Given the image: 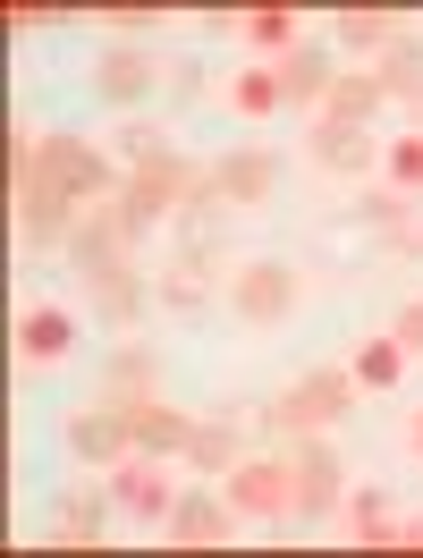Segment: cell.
Masks as SVG:
<instances>
[{"instance_id":"17","label":"cell","mask_w":423,"mask_h":558,"mask_svg":"<svg viewBox=\"0 0 423 558\" xmlns=\"http://www.w3.org/2000/svg\"><path fill=\"white\" fill-rule=\"evenodd\" d=\"M102 398H110V407H144V398H153V364H144V348H128L119 364H110Z\"/></svg>"},{"instance_id":"19","label":"cell","mask_w":423,"mask_h":558,"mask_svg":"<svg viewBox=\"0 0 423 558\" xmlns=\"http://www.w3.org/2000/svg\"><path fill=\"white\" fill-rule=\"evenodd\" d=\"M60 204H69V195H60L51 178H17V211H26V229H60Z\"/></svg>"},{"instance_id":"30","label":"cell","mask_w":423,"mask_h":558,"mask_svg":"<svg viewBox=\"0 0 423 558\" xmlns=\"http://www.w3.org/2000/svg\"><path fill=\"white\" fill-rule=\"evenodd\" d=\"M389 339H398V348H423V305H407V314H398V330H389Z\"/></svg>"},{"instance_id":"27","label":"cell","mask_w":423,"mask_h":558,"mask_svg":"<svg viewBox=\"0 0 423 558\" xmlns=\"http://www.w3.org/2000/svg\"><path fill=\"white\" fill-rule=\"evenodd\" d=\"M355 533H364L373 550H382V542H398V524H389V508H382V499H364V508H355Z\"/></svg>"},{"instance_id":"21","label":"cell","mask_w":423,"mask_h":558,"mask_svg":"<svg viewBox=\"0 0 423 558\" xmlns=\"http://www.w3.org/2000/svg\"><path fill=\"white\" fill-rule=\"evenodd\" d=\"M339 35L364 51V43H389V9L382 0H355V9H339Z\"/></svg>"},{"instance_id":"28","label":"cell","mask_w":423,"mask_h":558,"mask_svg":"<svg viewBox=\"0 0 423 558\" xmlns=\"http://www.w3.org/2000/svg\"><path fill=\"white\" fill-rule=\"evenodd\" d=\"M389 170H398V186H423V136L398 144V153H389Z\"/></svg>"},{"instance_id":"13","label":"cell","mask_w":423,"mask_h":558,"mask_svg":"<svg viewBox=\"0 0 423 558\" xmlns=\"http://www.w3.org/2000/svg\"><path fill=\"white\" fill-rule=\"evenodd\" d=\"M373 76H382V94H407V102L423 110V43H382Z\"/></svg>"},{"instance_id":"18","label":"cell","mask_w":423,"mask_h":558,"mask_svg":"<svg viewBox=\"0 0 423 558\" xmlns=\"http://www.w3.org/2000/svg\"><path fill=\"white\" fill-rule=\"evenodd\" d=\"M373 102H382V76H373V69L330 85V119H348V128H364V119H373Z\"/></svg>"},{"instance_id":"16","label":"cell","mask_w":423,"mask_h":558,"mask_svg":"<svg viewBox=\"0 0 423 558\" xmlns=\"http://www.w3.org/2000/svg\"><path fill=\"white\" fill-rule=\"evenodd\" d=\"M119 499H128V508H136V517H161V508H170V483H161V465H119Z\"/></svg>"},{"instance_id":"3","label":"cell","mask_w":423,"mask_h":558,"mask_svg":"<svg viewBox=\"0 0 423 558\" xmlns=\"http://www.w3.org/2000/svg\"><path fill=\"white\" fill-rule=\"evenodd\" d=\"M229 305L246 322H280L288 305H297V271H288V263H246V271L229 279Z\"/></svg>"},{"instance_id":"23","label":"cell","mask_w":423,"mask_h":558,"mask_svg":"<svg viewBox=\"0 0 423 558\" xmlns=\"http://www.w3.org/2000/svg\"><path fill=\"white\" fill-rule=\"evenodd\" d=\"M238 110H254V119H263V110H280V76H271V69H246V76H238Z\"/></svg>"},{"instance_id":"7","label":"cell","mask_w":423,"mask_h":558,"mask_svg":"<svg viewBox=\"0 0 423 558\" xmlns=\"http://www.w3.org/2000/svg\"><path fill=\"white\" fill-rule=\"evenodd\" d=\"M153 76H161V60H153L144 43H110L102 60H94V85H102L110 102H136V94L153 85Z\"/></svg>"},{"instance_id":"11","label":"cell","mask_w":423,"mask_h":558,"mask_svg":"<svg viewBox=\"0 0 423 558\" xmlns=\"http://www.w3.org/2000/svg\"><path fill=\"white\" fill-rule=\"evenodd\" d=\"M330 499H339V457L305 449V457H297V517H322Z\"/></svg>"},{"instance_id":"15","label":"cell","mask_w":423,"mask_h":558,"mask_svg":"<svg viewBox=\"0 0 423 558\" xmlns=\"http://www.w3.org/2000/svg\"><path fill=\"white\" fill-rule=\"evenodd\" d=\"M314 153L330 161V170H364V161H373V136H364V128H348V119H322Z\"/></svg>"},{"instance_id":"6","label":"cell","mask_w":423,"mask_h":558,"mask_svg":"<svg viewBox=\"0 0 423 558\" xmlns=\"http://www.w3.org/2000/svg\"><path fill=\"white\" fill-rule=\"evenodd\" d=\"M348 398H355V381H348V373H305V381H297V389L280 398V423H288V432H297V423L314 432V423L348 415Z\"/></svg>"},{"instance_id":"2","label":"cell","mask_w":423,"mask_h":558,"mask_svg":"<svg viewBox=\"0 0 423 558\" xmlns=\"http://www.w3.org/2000/svg\"><path fill=\"white\" fill-rule=\"evenodd\" d=\"M195 178H186V161L178 153H153V161H136V178H128V195H119V211H128V229H144L153 211H170L178 195H186Z\"/></svg>"},{"instance_id":"12","label":"cell","mask_w":423,"mask_h":558,"mask_svg":"<svg viewBox=\"0 0 423 558\" xmlns=\"http://www.w3.org/2000/svg\"><path fill=\"white\" fill-rule=\"evenodd\" d=\"M128 423H136V440H144V449H161V457L195 440V423L178 415V407H161V398H144V407H128Z\"/></svg>"},{"instance_id":"20","label":"cell","mask_w":423,"mask_h":558,"mask_svg":"<svg viewBox=\"0 0 423 558\" xmlns=\"http://www.w3.org/2000/svg\"><path fill=\"white\" fill-rule=\"evenodd\" d=\"M161 296H170V305H195V296H204V245H186L170 271H161Z\"/></svg>"},{"instance_id":"8","label":"cell","mask_w":423,"mask_h":558,"mask_svg":"<svg viewBox=\"0 0 423 558\" xmlns=\"http://www.w3.org/2000/svg\"><path fill=\"white\" fill-rule=\"evenodd\" d=\"M229 499L254 508V517H280V508H297V474H288V465H238Z\"/></svg>"},{"instance_id":"9","label":"cell","mask_w":423,"mask_h":558,"mask_svg":"<svg viewBox=\"0 0 423 558\" xmlns=\"http://www.w3.org/2000/svg\"><path fill=\"white\" fill-rule=\"evenodd\" d=\"M280 102H314V94H330V60H322V43H288L280 69Z\"/></svg>"},{"instance_id":"22","label":"cell","mask_w":423,"mask_h":558,"mask_svg":"<svg viewBox=\"0 0 423 558\" xmlns=\"http://www.w3.org/2000/svg\"><path fill=\"white\" fill-rule=\"evenodd\" d=\"M238 26H246L254 43H297V17H288L280 0H263V9H246V17H238Z\"/></svg>"},{"instance_id":"4","label":"cell","mask_w":423,"mask_h":558,"mask_svg":"<svg viewBox=\"0 0 423 558\" xmlns=\"http://www.w3.org/2000/svg\"><path fill=\"white\" fill-rule=\"evenodd\" d=\"M271 186H280V161H271V153H229L220 170L195 178V195H204V204H211V195H229V204H263Z\"/></svg>"},{"instance_id":"26","label":"cell","mask_w":423,"mask_h":558,"mask_svg":"<svg viewBox=\"0 0 423 558\" xmlns=\"http://www.w3.org/2000/svg\"><path fill=\"white\" fill-rule=\"evenodd\" d=\"M186 457H195V465H204V474H220V465H229V457H238V440H229V432H195V440H186Z\"/></svg>"},{"instance_id":"29","label":"cell","mask_w":423,"mask_h":558,"mask_svg":"<svg viewBox=\"0 0 423 558\" xmlns=\"http://www.w3.org/2000/svg\"><path fill=\"white\" fill-rule=\"evenodd\" d=\"M102 17H110V26H153V17H161V9H153V0H110Z\"/></svg>"},{"instance_id":"14","label":"cell","mask_w":423,"mask_h":558,"mask_svg":"<svg viewBox=\"0 0 423 558\" xmlns=\"http://www.w3.org/2000/svg\"><path fill=\"white\" fill-rule=\"evenodd\" d=\"M69 339H76V322L60 314V305H35V314L17 322V348L26 355H69Z\"/></svg>"},{"instance_id":"5","label":"cell","mask_w":423,"mask_h":558,"mask_svg":"<svg viewBox=\"0 0 423 558\" xmlns=\"http://www.w3.org/2000/svg\"><path fill=\"white\" fill-rule=\"evenodd\" d=\"M128 440H136V423H128V407H110V398H85L69 415V449L76 457H119Z\"/></svg>"},{"instance_id":"31","label":"cell","mask_w":423,"mask_h":558,"mask_svg":"<svg viewBox=\"0 0 423 558\" xmlns=\"http://www.w3.org/2000/svg\"><path fill=\"white\" fill-rule=\"evenodd\" d=\"M398 550H423V524H398Z\"/></svg>"},{"instance_id":"25","label":"cell","mask_w":423,"mask_h":558,"mask_svg":"<svg viewBox=\"0 0 423 558\" xmlns=\"http://www.w3.org/2000/svg\"><path fill=\"white\" fill-rule=\"evenodd\" d=\"M94 499H60V517H51V533H60V542H94Z\"/></svg>"},{"instance_id":"1","label":"cell","mask_w":423,"mask_h":558,"mask_svg":"<svg viewBox=\"0 0 423 558\" xmlns=\"http://www.w3.org/2000/svg\"><path fill=\"white\" fill-rule=\"evenodd\" d=\"M17 178H51L60 195H102L110 161L85 136H26V128H17Z\"/></svg>"},{"instance_id":"10","label":"cell","mask_w":423,"mask_h":558,"mask_svg":"<svg viewBox=\"0 0 423 558\" xmlns=\"http://www.w3.org/2000/svg\"><path fill=\"white\" fill-rule=\"evenodd\" d=\"M220 533H229V508H220V499H178L170 508V542L178 550H211Z\"/></svg>"},{"instance_id":"24","label":"cell","mask_w":423,"mask_h":558,"mask_svg":"<svg viewBox=\"0 0 423 558\" xmlns=\"http://www.w3.org/2000/svg\"><path fill=\"white\" fill-rule=\"evenodd\" d=\"M355 373H364V389H389L398 381V339H373V348L355 355Z\"/></svg>"}]
</instances>
